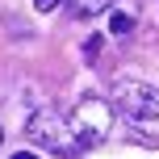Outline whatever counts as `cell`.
I'll use <instances>...</instances> for the list:
<instances>
[{
  "mask_svg": "<svg viewBox=\"0 0 159 159\" xmlns=\"http://www.w3.org/2000/svg\"><path fill=\"white\" fill-rule=\"evenodd\" d=\"M113 117H121L130 126V134L138 143L159 147V88L143 84V80H117L113 84V101H109Z\"/></svg>",
  "mask_w": 159,
  "mask_h": 159,
  "instance_id": "6da1fadb",
  "label": "cell"
},
{
  "mask_svg": "<svg viewBox=\"0 0 159 159\" xmlns=\"http://www.w3.org/2000/svg\"><path fill=\"white\" fill-rule=\"evenodd\" d=\"M25 138H30L34 147H42V151H50V155H63V159L84 155V147H80L67 113H59L55 105H38V109L25 117Z\"/></svg>",
  "mask_w": 159,
  "mask_h": 159,
  "instance_id": "7a4b0ae2",
  "label": "cell"
},
{
  "mask_svg": "<svg viewBox=\"0 0 159 159\" xmlns=\"http://www.w3.org/2000/svg\"><path fill=\"white\" fill-rule=\"evenodd\" d=\"M67 121H71L80 147L88 151V147H96L105 134H109V126H113V109H109V101H101V96H84Z\"/></svg>",
  "mask_w": 159,
  "mask_h": 159,
  "instance_id": "3957f363",
  "label": "cell"
},
{
  "mask_svg": "<svg viewBox=\"0 0 159 159\" xmlns=\"http://www.w3.org/2000/svg\"><path fill=\"white\" fill-rule=\"evenodd\" d=\"M71 8H75V17H96L109 8V0H71Z\"/></svg>",
  "mask_w": 159,
  "mask_h": 159,
  "instance_id": "277c9868",
  "label": "cell"
},
{
  "mask_svg": "<svg viewBox=\"0 0 159 159\" xmlns=\"http://www.w3.org/2000/svg\"><path fill=\"white\" fill-rule=\"evenodd\" d=\"M109 30L113 34H130V30H134V17H130V13H113L109 17Z\"/></svg>",
  "mask_w": 159,
  "mask_h": 159,
  "instance_id": "5b68a950",
  "label": "cell"
},
{
  "mask_svg": "<svg viewBox=\"0 0 159 159\" xmlns=\"http://www.w3.org/2000/svg\"><path fill=\"white\" fill-rule=\"evenodd\" d=\"M96 55H101V38H96V34H92V38L84 42V59H96Z\"/></svg>",
  "mask_w": 159,
  "mask_h": 159,
  "instance_id": "8992f818",
  "label": "cell"
},
{
  "mask_svg": "<svg viewBox=\"0 0 159 159\" xmlns=\"http://www.w3.org/2000/svg\"><path fill=\"white\" fill-rule=\"evenodd\" d=\"M34 8L38 13H50V8H59V0H34Z\"/></svg>",
  "mask_w": 159,
  "mask_h": 159,
  "instance_id": "52a82bcc",
  "label": "cell"
},
{
  "mask_svg": "<svg viewBox=\"0 0 159 159\" xmlns=\"http://www.w3.org/2000/svg\"><path fill=\"white\" fill-rule=\"evenodd\" d=\"M13 159H38V155H34V151H17Z\"/></svg>",
  "mask_w": 159,
  "mask_h": 159,
  "instance_id": "ba28073f",
  "label": "cell"
},
{
  "mask_svg": "<svg viewBox=\"0 0 159 159\" xmlns=\"http://www.w3.org/2000/svg\"><path fill=\"white\" fill-rule=\"evenodd\" d=\"M0 143H4V130H0Z\"/></svg>",
  "mask_w": 159,
  "mask_h": 159,
  "instance_id": "9c48e42d",
  "label": "cell"
}]
</instances>
